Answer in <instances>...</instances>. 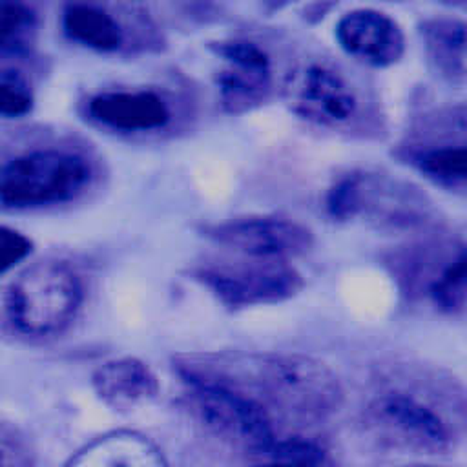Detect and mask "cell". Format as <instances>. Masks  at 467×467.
<instances>
[{"instance_id": "obj_8", "label": "cell", "mask_w": 467, "mask_h": 467, "mask_svg": "<svg viewBox=\"0 0 467 467\" xmlns=\"http://www.w3.org/2000/svg\"><path fill=\"white\" fill-rule=\"evenodd\" d=\"M193 277L232 310L283 303L305 286L301 272L286 261L206 265L197 268Z\"/></svg>"}, {"instance_id": "obj_3", "label": "cell", "mask_w": 467, "mask_h": 467, "mask_svg": "<svg viewBox=\"0 0 467 467\" xmlns=\"http://www.w3.org/2000/svg\"><path fill=\"white\" fill-rule=\"evenodd\" d=\"M325 208L336 221L363 223L390 232H420L438 223V210L423 192L370 171H350L334 181Z\"/></svg>"}, {"instance_id": "obj_13", "label": "cell", "mask_w": 467, "mask_h": 467, "mask_svg": "<svg viewBox=\"0 0 467 467\" xmlns=\"http://www.w3.org/2000/svg\"><path fill=\"white\" fill-rule=\"evenodd\" d=\"M86 117L111 131L139 133L166 128L171 109L153 89H108L88 99Z\"/></svg>"}, {"instance_id": "obj_9", "label": "cell", "mask_w": 467, "mask_h": 467, "mask_svg": "<svg viewBox=\"0 0 467 467\" xmlns=\"http://www.w3.org/2000/svg\"><path fill=\"white\" fill-rule=\"evenodd\" d=\"M286 102L299 119L339 128L348 124L359 109V97L348 78L327 62H308L288 75Z\"/></svg>"}, {"instance_id": "obj_6", "label": "cell", "mask_w": 467, "mask_h": 467, "mask_svg": "<svg viewBox=\"0 0 467 467\" xmlns=\"http://www.w3.org/2000/svg\"><path fill=\"white\" fill-rule=\"evenodd\" d=\"M199 420L221 440L254 460L277 438L268 407L250 392L212 378L179 372Z\"/></svg>"}, {"instance_id": "obj_15", "label": "cell", "mask_w": 467, "mask_h": 467, "mask_svg": "<svg viewBox=\"0 0 467 467\" xmlns=\"http://www.w3.org/2000/svg\"><path fill=\"white\" fill-rule=\"evenodd\" d=\"M60 22L71 42L97 53H115L126 42V33L117 16L95 2H67Z\"/></svg>"}, {"instance_id": "obj_14", "label": "cell", "mask_w": 467, "mask_h": 467, "mask_svg": "<svg viewBox=\"0 0 467 467\" xmlns=\"http://www.w3.org/2000/svg\"><path fill=\"white\" fill-rule=\"evenodd\" d=\"M97 396L115 410H131L159 394L155 372L139 358L124 356L100 363L91 376Z\"/></svg>"}, {"instance_id": "obj_7", "label": "cell", "mask_w": 467, "mask_h": 467, "mask_svg": "<svg viewBox=\"0 0 467 467\" xmlns=\"http://www.w3.org/2000/svg\"><path fill=\"white\" fill-rule=\"evenodd\" d=\"M412 297L449 319L467 317V230L436 234L405 265Z\"/></svg>"}, {"instance_id": "obj_10", "label": "cell", "mask_w": 467, "mask_h": 467, "mask_svg": "<svg viewBox=\"0 0 467 467\" xmlns=\"http://www.w3.org/2000/svg\"><path fill=\"white\" fill-rule=\"evenodd\" d=\"M213 243L259 261H286L314 246V232L281 215H248L204 228Z\"/></svg>"}, {"instance_id": "obj_22", "label": "cell", "mask_w": 467, "mask_h": 467, "mask_svg": "<svg viewBox=\"0 0 467 467\" xmlns=\"http://www.w3.org/2000/svg\"><path fill=\"white\" fill-rule=\"evenodd\" d=\"M31 250H33V243H31L29 237H26L18 230L4 226L2 234H0V265H2V274H5L15 265L24 261L31 254Z\"/></svg>"}, {"instance_id": "obj_11", "label": "cell", "mask_w": 467, "mask_h": 467, "mask_svg": "<svg viewBox=\"0 0 467 467\" xmlns=\"http://www.w3.org/2000/svg\"><path fill=\"white\" fill-rule=\"evenodd\" d=\"M223 67L217 73V91L228 113H243L263 102L274 80L270 55L246 38L221 40L212 46Z\"/></svg>"}, {"instance_id": "obj_1", "label": "cell", "mask_w": 467, "mask_h": 467, "mask_svg": "<svg viewBox=\"0 0 467 467\" xmlns=\"http://www.w3.org/2000/svg\"><path fill=\"white\" fill-rule=\"evenodd\" d=\"M177 372L235 385L296 418L319 421L337 412L345 390L336 372L305 354H252L237 358H184Z\"/></svg>"}, {"instance_id": "obj_19", "label": "cell", "mask_w": 467, "mask_h": 467, "mask_svg": "<svg viewBox=\"0 0 467 467\" xmlns=\"http://www.w3.org/2000/svg\"><path fill=\"white\" fill-rule=\"evenodd\" d=\"M259 463H279V465H332L334 460L330 451L312 440L303 436L275 438L257 458Z\"/></svg>"}, {"instance_id": "obj_18", "label": "cell", "mask_w": 467, "mask_h": 467, "mask_svg": "<svg viewBox=\"0 0 467 467\" xmlns=\"http://www.w3.org/2000/svg\"><path fill=\"white\" fill-rule=\"evenodd\" d=\"M130 452L135 454L142 463H162L161 456L157 454V449L144 438L135 434H113L100 438L88 445L84 452H80L78 458L73 460V463H108V465H119L122 463L120 454Z\"/></svg>"}, {"instance_id": "obj_4", "label": "cell", "mask_w": 467, "mask_h": 467, "mask_svg": "<svg viewBox=\"0 0 467 467\" xmlns=\"http://www.w3.org/2000/svg\"><path fill=\"white\" fill-rule=\"evenodd\" d=\"M84 299L82 279L62 259H44L24 268L9 285L7 314L22 336L60 334L77 316Z\"/></svg>"}, {"instance_id": "obj_17", "label": "cell", "mask_w": 467, "mask_h": 467, "mask_svg": "<svg viewBox=\"0 0 467 467\" xmlns=\"http://www.w3.org/2000/svg\"><path fill=\"white\" fill-rule=\"evenodd\" d=\"M38 15L24 0H0V49L2 55L22 57L36 40Z\"/></svg>"}, {"instance_id": "obj_5", "label": "cell", "mask_w": 467, "mask_h": 467, "mask_svg": "<svg viewBox=\"0 0 467 467\" xmlns=\"http://www.w3.org/2000/svg\"><path fill=\"white\" fill-rule=\"evenodd\" d=\"M89 161L71 150L38 148L24 151L0 171V202L5 210L60 204L78 197L91 181Z\"/></svg>"}, {"instance_id": "obj_21", "label": "cell", "mask_w": 467, "mask_h": 467, "mask_svg": "<svg viewBox=\"0 0 467 467\" xmlns=\"http://www.w3.org/2000/svg\"><path fill=\"white\" fill-rule=\"evenodd\" d=\"M35 95L29 80L13 67L0 73V115L4 119H22L31 113Z\"/></svg>"}, {"instance_id": "obj_16", "label": "cell", "mask_w": 467, "mask_h": 467, "mask_svg": "<svg viewBox=\"0 0 467 467\" xmlns=\"http://www.w3.org/2000/svg\"><path fill=\"white\" fill-rule=\"evenodd\" d=\"M414 168L436 184L447 188H467V140L427 142L412 150Z\"/></svg>"}, {"instance_id": "obj_12", "label": "cell", "mask_w": 467, "mask_h": 467, "mask_svg": "<svg viewBox=\"0 0 467 467\" xmlns=\"http://www.w3.org/2000/svg\"><path fill=\"white\" fill-rule=\"evenodd\" d=\"M339 47L372 67L394 66L405 53V35L398 22L378 9H352L336 24Z\"/></svg>"}, {"instance_id": "obj_20", "label": "cell", "mask_w": 467, "mask_h": 467, "mask_svg": "<svg viewBox=\"0 0 467 467\" xmlns=\"http://www.w3.org/2000/svg\"><path fill=\"white\" fill-rule=\"evenodd\" d=\"M465 40V31L454 24H436L427 29L429 53L445 73H456L460 69Z\"/></svg>"}, {"instance_id": "obj_2", "label": "cell", "mask_w": 467, "mask_h": 467, "mask_svg": "<svg viewBox=\"0 0 467 467\" xmlns=\"http://www.w3.org/2000/svg\"><path fill=\"white\" fill-rule=\"evenodd\" d=\"M463 414L458 401L420 389L389 387L365 403L361 425L381 449L423 458L454 452L463 438Z\"/></svg>"}]
</instances>
